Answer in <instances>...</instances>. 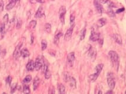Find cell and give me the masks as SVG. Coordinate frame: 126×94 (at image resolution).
Wrapping results in <instances>:
<instances>
[{"instance_id":"6da1fadb","label":"cell","mask_w":126,"mask_h":94,"mask_svg":"<svg viewBox=\"0 0 126 94\" xmlns=\"http://www.w3.org/2000/svg\"><path fill=\"white\" fill-rule=\"evenodd\" d=\"M109 56L111 59L113 66L117 71L119 65V56L117 53L114 51H110L108 53Z\"/></svg>"},{"instance_id":"7a4b0ae2","label":"cell","mask_w":126,"mask_h":94,"mask_svg":"<svg viewBox=\"0 0 126 94\" xmlns=\"http://www.w3.org/2000/svg\"><path fill=\"white\" fill-rule=\"evenodd\" d=\"M103 66H104V65L102 64H100L96 66V69H95V71H95V73L91 74L89 77V80L90 82H94L96 81L99 75L100 74L102 70H103Z\"/></svg>"},{"instance_id":"3957f363","label":"cell","mask_w":126,"mask_h":94,"mask_svg":"<svg viewBox=\"0 0 126 94\" xmlns=\"http://www.w3.org/2000/svg\"><path fill=\"white\" fill-rule=\"evenodd\" d=\"M107 82L109 88L110 89L113 90L115 87V82L114 74L112 72H109L107 74Z\"/></svg>"},{"instance_id":"277c9868","label":"cell","mask_w":126,"mask_h":94,"mask_svg":"<svg viewBox=\"0 0 126 94\" xmlns=\"http://www.w3.org/2000/svg\"><path fill=\"white\" fill-rule=\"evenodd\" d=\"M66 14V8L64 6L60 7L59 10V18L62 24L65 23V15Z\"/></svg>"},{"instance_id":"5b68a950","label":"cell","mask_w":126,"mask_h":94,"mask_svg":"<svg viewBox=\"0 0 126 94\" xmlns=\"http://www.w3.org/2000/svg\"><path fill=\"white\" fill-rule=\"evenodd\" d=\"M64 80H65V82L69 84L71 88H75L76 87V81L74 78L66 74L64 75Z\"/></svg>"},{"instance_id":"8992f818","label":"cell","mask_w":126,"mask_h":94,"mask_svg":"<svg viewBox=\"0 0 126 94\" xmlns=\"http://www.w3.org/2000/svg\"><path fill=\"white\" fill-rule=\"evenodd\" d=\"M22 44H23L22 42H20L18 44L17 46H16L15 49V51L13 54V56L15 59H18L20 58V55H21V48L22 45Z\"/></svg>"},{"instance_id":"52a82bcc","label":"cell","mask_w":126,"mask_h":94,"mask_svg":"<svg viewBox=\"0 0 126 94\" xmlns=\"http://www.w3.org/2000/svg\"><path fill=\"white\" fill-rule=\"evenodd\" d=\"M88 55L93 60L96 59V55H97L96 50L95 48H93L91 45H90V47L88 49Z\"/></svg>"},{"instance_id":"ba28073f","label":"cell","mask_w":126,"mask_h":94,"mask_svg":"<svg viewBox=\"0 0 126 94\" xmlns=\"http://www.w3.org/2000/svg\"><path fill=\"white\" fill-rule=\"evenodd\" d=\"M94 5L98 13H103L104 9H103V7L102 6L101 4L100 1H99L98 0H94Z\"/></svg>"},{"instance_id":"9c48e42d","label":"cell","mask_w":126,"mask_h":94,"mask_svg":"<svg viewBox=\"0 0 126 94\" xmlns=\"http://www.w3.org/2000/svg\"><path fill=\"white\" fill-rule=\"evenodd\" d=\"M74 27V26H71L70 28L67 31L65 36H64V39H65V41H70V39H71V37H72Z\"/></svg>"},{"instance_id":"30bf717a","label":"cell","mask_w":126,"mask_h":94,"mask_svg":"<svg viewBox=\"0 0 126 94\" xmlns=\"http://www.w3.org/2000/svg\"><path fill=\"white\" fill-rule=\"evenodd\" d=\"M100 38V35L99 33L94 31V30L92 31L90 37V39L91 41L94 42L97 41H98Z\"/></svg>"},{"instance_id":"8fae6325","label":"cell","mask_w":126,"mask_h":94,"mask_svg":"<svg viewBox=\"0 0 126 94\" xmlns=\"http://www.w3.org/2000/svg\"><path fill=\"white\" fill-rule=\"evenodd\" d=\"M75 59V54L74 52H70L67 55V62L68 64L70 65V66H72L73 65L74 61Z\"/></svg>"},{"instance_id":"7c38bea8","label":"cell","mask_w":126,"mask_h":94,"mask_svg":"<svg viewBox=\"0 0 126 94\" xmlns=\"http://www.w3.org/2000/svg\"><path fill=\"white\" fill-rule=\"evenodd\" d=\"M20 0H11V1L8 3V4L6 6V10L9 11V10H11L15 6V5L17 4V3L20 2Z\"/></svg>"},{"instance_id":"4fadbf2b","label":"cell","mask_w":126,"mask_h":94,"mask_svg":"<svg viewBox=\"0 0 126 94\" xmlns=\"http://www.w3.org/2000/svg\"><path fill=\"white\" fill-rule=\"evenodd\" d=\"M44 10L43 7H40L38 8V10L36 12V14H35V17L37 18H40L42 17L44 15Z\"/></svg>"},{"instance_id":"5bb4252c","label":"cell","mask_w":126,"mask_h":94,"mask_svg":"<svg viewBox=\"0 0 126 94\" xmlns=\"http://www.w3.org/2000/svg\"><path fill=\"white\" fill-rule=\"evenodd\" d=\"M106 22H107L106 19L104 18H100V20H98V21H97L96 25H97V27L101 28V27H103V26L105 25Z\"/></svg>"},{"instance_id":"9a60e30c","label":"cell","mask_w":126,"mask_h":94,"mask_svg":"<svg viewBox=\"0 0 126 94\" xmlns=\"http://www.w3.org/2000/svg\"><path fill=\"white\" fill-rule=\"evenodd\" d=\"M26 68L28 71H32L35 69L34 62L32 61H30L29 62H28V64L26 65Z\"/></svg>"},{"instance_id":"2e32d148","label":"cell","mask_w":126,"mask_h":94,"mask_svg":"<svg viewBox=\"0 0 126 94\" xmlns=\"http://www.w3.org/2000/svg\"><path fill=\"white\" fill-rule=\"evenodd\" d=\"M34 65H35V70L36 71H39L41 68L43 66V64H42V62H41L40 59L38 58H37L36 59V62H34Z\"/></svg>"},{"instance_id":"e0dca14e","label":"cell","mask_w":126,"mask_h":94,"mask_svg":"<svg viewBox=\"0 0 126 94\" xmlns=\"http://www.w3.org/2000/svg\"><path fill=\"white\" fill-rule=\"evenodd\" d=\"M113 39H114L115 42H116L117 44L121 45L122 44V38H121V36L120 35L117 34H115L113 35Z\"/></svg>"},{"instance_id":"ac0fdd59","label":"cell","mask_w":126,"mask_h":94,"mask_svg":"<svg viewBox=\"0 0 126 94\" xmlns=\"http://www.w3.org/2000/svg\"><path fill=\"white\" fill-rule=\"evenodd\" d=\"M40 80L38 77H36L34 78L33 82V89L34 90L36 91L37 89V88H38V85L40 84Z\"/></svg>"},{"instance_id":"d6986e66","label":"cell","mask_w":126,"mask_h":94,"mask_svg":"<svg viewBox=\"0 0 126 94\" xmlns=\"http://www.w3.org/2000/svg\"><path fill=\"white\" fill-rule=\"evenodd\" d=\"M58 92L60 94H64L65 92V88L64 85L62 84H59L58 85Z\"/></svg>"},{"instance_id":"ffe728a7","label":"cell","mask_w":126,"mask_h":94,"mask_svg":"<svg viewBox=\"0 0 126 94\" xmlns=\"http://www.w3.org/2000/svg\"><path fill=\"white\" fill-rule=\"evenodd\" d=\"M21 56L23 58H27L29 56V52L27 49H23L21 51Z\"/></svg>"},{"instance_id":"44dd1931","label":"cell","mask_w":126,"mask_h":94,"mask_svg":"<svg viewBox=\"0 0 126 94\" xmlns=\"http://www.w3.org/2000/svg\"><path fill=\"white\" fill-rule=\"evenodd\" d=\"M62 32H58L56 35H55V37H54V43H55V44H58L59 39H60V37H62Z\"/></svg>"},{"instance_id":"7402d4cb","label":"cell","mask_w":126,"mask_h":94,"mask_svg":"<svg viewBox=\"0 0 126 94\" xmlns=\"http://www.w3.org/2000/svg\"><path fill=\"white\" fill-rule=\"evenodd\" d=\"M44 30L47 33H50L51 30V24H50L49 23H47L44 26Z\"/></svg>"},{"instance_id":"603a6c76","label":"cell","mask_w":126,"mask_h":94,"mask_svg":"<svg viewBox=\"0 0 126 94\" xmlns=\"http://www.w3.org/2000/svg\"><path fill=\"white\" fill-rule=\"evenodd\" d=\"M37 25V22L35 20H32L29 24V28L31 29H33L36 28Z\"/></svg>"},{"instance_id":"cb8c5ba5","label":"cell","mask_w":126,"mask_h":94,"mask_svg":"<svg viewBox=\"0 0 126 94\" xmlns=\"http://www.w3.org/2000/svg\"><path fill=\"white\" fill-rule=\"evenodd\" d=\"M32 80V77L30 75H27L25 77V78H24L23 80V82L24 84H27L29 83V82H31V81Z\"/></svg>"},{"instance_id":"d4e9b609","label":"cell","mask_w":126,"mask_h":94,"mask_svg":"<svg viewBox=\"0 0 126 94\" xmlns=\"http://www.w3.org/2000/svg\"><path fill=\"white\" fill-rule=\"evenodd\" d=\"M107 14L108 15V16L110 17H114L115 16V14H114V11L112 10V8L109 7L107 10Z\"/></svg>"},{"instance_id":"484cf974","label":"cell","mask_w":126,"mask_h":94,"mask_svg":"<svg viewBox=\"0 0 126 94\" xmlns=\"http://www.w3.org/2000/svg\"><path fill=\"white\" fill-rule=\"evenodd\" d=\"M47 41L45 40V39H43V40H42L41 41L42 50L43 51L45 50V49L47 48Z\"/></svg>"},{"instance_id":"4316f807","label":"cell","mask_w":126,"mask_h":94,"mask_svg":"<svg viewBox=\"0 0 126 94\" xmlns=\"http://www.w3.org/2000/svg\"><path fill=\"white\" fill-rule=\"evenodd\" d=\"M23 92L24 94H29L30 93V89L28 86L27 85H24L23 87Z\"/></svg>"},{"instance_id":"83f0119b","label":"cell","mask_w":126,"mask_h":94,"mask_svg":"<svg viewBox=\"0 0 126 94\" xmlns=\"http://www.w3.org/2000/svg\"><path fill=\"white\" fill-rule=\"evenodd\" d=\"M86 28H84L82 31H81V34H80V39L81 40H83L85 38V36H86Z\"/></svg>"},{"instance_id":"f1b7e54d","label":"cell","mask_w":126,"mask_h":94,"mask_svg":"<svg viewBox=\"0 0 126 94\" xmlns=\"http://www.w3.org/2000/svg\"><path fill=\"white\" fill-rule=\"evenodd\" d=\"M44 73H45V79L48 80V79H49V78H50L51 72H50V70H48V69H47V70L46 71H45V72H44Z\"/></svg>"},{"instance_id":"f546056e","label":"cell","mask_w":126,"mask_h":94,"mask_svg":"<svg viewBox=\"0 0 126 94\" xmlns=\"http://www.w3.org/2000/svg\"><path fill=\"white\" fill-rule=\"evenodd\" d=\"M75 17L74 15H71L70 16V25L74 26L75 25Z\"/></svg>"},{"instance_id":"4dcf8cb0","label":"cell","mask_w":126,"mask_h":94,"mask_svg":"<svg viewBox=\"0 0 126 94\" xmlns=\"http://www.w3.org/2000/svg\"><path fill=\"white\" fill-rule=\"evenodd\" d=\"M21 26H22V21L20 19H19L17 21V28L20 29V28H21Z\"/></svg>"},{"instance_id":"1f68e13d","label":"cell","mask_w":126,"mask_h":94,"mask_svg":"<svg viewBox=\"0 0 126 94\" xmlns=\"http://www.w3.org/2000/svg\"><path fill=\"white\" fill-rule=\"evenodd\" d=\"M4 4L3 0H0V11H3L4 10Z\"/></svg>"},{"instance_id":"d6a6232c","label":"cell","mask_w":126,"mask_h":94,"mask_svg":"<svg viewBox=\"0 0 126 94\" xmlns=\"http://www.w3.org/2000/svg\"><path fill=\"white\" fill-rule=\"evenodd\" d=\"M3 20H4V24L5 25L6 24L8 23V14H6L5 16L4 17V18H3Z\"/></svg>"},{"instance_id":"836d02e7","label":"cell","mask_w":126,"mask_h":94,"mask_svg":"<svg viewBox=\"0 0 126 94\" xmlns=\"http://www.w3.org/2000/svg\"><path fill=\"white\" fill-rule=\"evenodd\" d=\"M17 88V85L15 84H13L11 87V93H13L15 91V90Z\"/></svg>"},{"instance_id":"e575fe53","label":"cell","mask_w":126,"mask_h":94,"mask_svg":"<svg viewBox=\"0 0 126 94\" xmlns=\"http://www.w3.org/2000/svg\"><path fill=\"white\" fill-rule=\"evenodd\" d=\"M11 81H12V78H11V77H8L7 78L6 81L8 84H11Z\"/></svg>"},{"instance_id":"d590c367","label":"cell","mask_w":126,"mask_h":94,"mask_svg":"<svg viewBox=\"0 0 126 94\" xmlns=\"http://www.w3.org/2000/svg\"><path fill=\"white\" fill-rule=\"evenodd\" d=\"M54 93H55V91H54V88L52 87V89H51V88H50L49 94H54Z\"/></svg>"},{"instance_id":"8d00e7d4","label":"cell","mask_w":126,"mask_h":94,"mask_svg":"<svg viewBox=\"0 0 126 94\" xmlns=\"http://www.w3.org/2000/svg\"><path fill=\"white\" fill-rule=\"evenodd\" d=\"M124 11V8H120L119 10H117V11H116V13H120V12H122V11Z\"/></svg>"},{"instance_id":"74e56055","label":"cell","mask_w":126,"mask_h":94,"mask_svg":"<svg viewBox=\"0 0 126 94\" xmlns=\"http://www.w3.org/2000/svg\"><path fill=\"white\" fill-rule=\"evenodd\" d=\"M33 3H43V0H33Z\"/></svg>"},{"instance_id":"f35d334b","label":"cell","mask_w":126,"mask_h":94,"mask_svg":"<svg viewBox=\"0 0 126 94\" xmlns=\"http://www.w3.org/2000/svg\"><path fill=\"white\" fill-rule=\"evenodd\" d=\"M108 1V0H100V3H101L102 4H106L107 3V2Z\"/></svg>"},{"instance_id":"ab89813d","label":"cell","mask_w":126,"mask_h":94,"mask_svg":"<svg viewBox=\"0 0 126 94\" xmlns=\"http://www.w3.org/2000/svg\"><path fill=\"white\" fill-rule=\"evenodd\" d=\"M34 42V37L33 35H31V44H32V43Z\"/></svg>"},{"instance_id":"60d3db41","label":"cell","mask_w":126,"mask_h":94,"mask_svg":"<svg viewBox=\"0 0 126 94\" xmlns=\"http://www.w3.org/2000/svg\"><path fill=\"white\" fill-rule=\"evenodd\" d=\"M113 93V92H112V89H110V91H109L107 92L106 94H112Z\"/></svg>"},{"instance_id":"b9f144b4","label":"cell","mask_w":126,"mask_h":94,"mask_svg":"<svg viewBox=\"0 0 126 94\" xmlns=\"http://www.w3.org/2000/svg\"><path fill=\"white\" fill-rule=\"evenodd\" d=\"M98 94H102V92H101V91H99L98 92Z\"/></svg>"},{"instance_id":"7bdbcfd3","label":"cell","mask_w":126,"mask_h":94,"mask_svg":"<svg viewBox=\"0 0 126 94\" xmlns=\"http://www.w3.org/2000/svg\"><path fill=\"white\" fill-rule=\"evenodd\" d=\"M0 54H1V47H0Z\"/></svg>"},{"instance_id":"ee69618b","label":"cell","mask_w":126,"mask_h":94,"mask_svg":"<svg viewBox=\"0 0 126 94\" xmlns=\"http://www.w3.org/2000/svg\"><path fill=\"white\" fill-rule=\"evenodd\" d=\"M125 93H126V92H125Z\"/></svg>"},{"instance_id":"f6af8a7d","label":"cell","mask_w":126,"mask_h":94,"mask_svg":"<svg viewBox=\"0 0 126 94\" xmlns=\"http://www.w3.org/2000/svg\"><path fill=\"white\" fill-rule=\"evenodd\" d=\"M125 1H126V0H125Z\"/></svg>"}]
</instances>
